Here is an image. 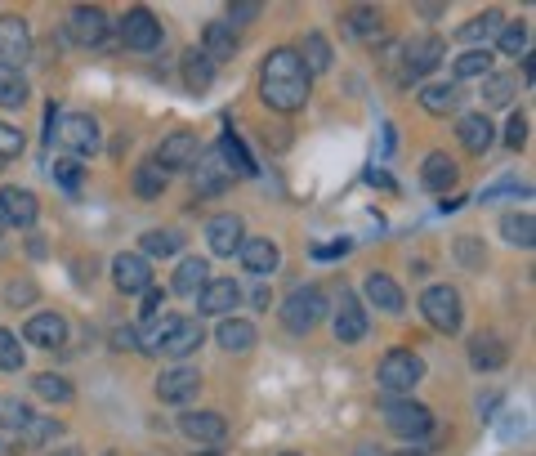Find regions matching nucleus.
Wrapping results in <instances>:
<instances>
[{
  "instance_id": "obj_51",
  "label": "nucleus",
  "mask_w": 536,
  "mask_h": 456,
  "mask_svg": "<svg viewBox=\"0 0 536 456\" xmlns=\"http://www.w3.org/2000/svg\"><path fill=\"white\" fill-rule=\"evenodd\" d=\"M456 255H461L465 264H474V269L483 264V255H478V242H474V237H461V242H456Z\"/></svg>"
},
{
  "instance_id": "obj_15",
  "label": "nucleus",
  "mask_w": 536,
  "mask_h": 456,
  "mask_svg": "<svg viewBox=\"0 0 536 456\" xmlns=\"http://www.w3.org/2000/svg\"><path fill=\"white\" fill-rule=\"evenodd\" d=\"M362 336H367V313H362V304H358L353 291H340V309H335V340L358 345Z\"/></svg>"
},
{
  "instance_id": "obj_49",
  "label": "nucleus",
  "mask_w": 536,
  "mask_h": 456,
  "mask_svg": "<svg viewBox=\"0 0 536 456\" xmlns=\"http://www.w3.org/2000/svg\"><path fill=\"white\" fill-rule=\"evenodd\" d=\"M5 300L14 304V309H18V304H32V300H36V287H32V282H9Z\"/></svg>"
},
{
  "instance_id": "obj_44",
  "label": "nucleus",
  "mask_w": 536,
  "mask_h": 456,
  "mask_svg": "<svg viewBox=\"0 0 536 456\" xmlns=\"http://www.w3.org/2000/svg\"><path fill=\"white\" fill-rule=\"evenodd\" d=\"M514 94V76H483V99L492 103V108H505Z\"/></svg>"
},
{
  "instance_id": "obj_54",
  "label": "nucleus",
  "mask_w": 536,
  "mask_h": 456,
  "mask_svg": "<svg viewBox=\"0 0 536 456\" xmlns=\"http://www.w3.org/2000/svg\"><path fill=\"white\" fill-rule=\"evenodd\" d=\"M112 345H117V349H139V331H134V327H117V331H112Z\"/></svg>"
},
{
  "instance_id": "obj_53",
  "label": "nucleus",
  "mask_w": 536,
  "mask_h": 456,
  "mask_svg": "<svg viewBox=\"0 0 536 456\" xmlns=\"http://www.w3.org/2000/svg\"><path fill=\"white\" fill-rule=\"evenodd\" d=\"M157 313H161V291L148 287V291H143V322H152Z\"/></svg>"
},
{
  "instance_id": "obj_2",
  "label": "nucleus",
  "mask_w": 536,
  "mask_h": 456,
  "mask_svg": "<svg viewBox=\"0 0 536 456\" xmlns=\"http://www.w3.org/2000/svg\"><path fill=\"white\" fill-rule=\"evenodd\" d=\"M327 313H331V300H327L322 287H300V291H291L286 304H282V322H286V331H295V336L313 331Z\"/></svg>"
},
{
  "instance_id": "obj_47",
  "label": "nucleus",
  "mask_w": 536,
  "mask_h": 456,
  "mask_svg": "<svg viewBox=\"0 0 536 456\" xmlns=\"http://www.w3.org/2000/svg\"><path fill=\"white\" fill-rule=\"evenodd\" d=\"M50 175L59 179L67 193H76V188H81V161H76V157H59V161H54Z\"/></svg>"
},
{
  "instance_id": "obj_36",
  "label": "nucleus",
  "mask_w": 536,
  "mask_h": 456,
  "mask_svg": "<svg viewBox=\"0 0 536 456\" xmlns=\"http://www.w3.org/2000/svg\"><path fill=\"white\" fill-rule=\"evenodd\" d=\"M505 18L496 14V9H487L483 18H469V23L461 27V41H492V36H501Z\"/></svg>"
},
{
  "instance_id": "obj_37",
  "label": "nucleus",
  "mask_w": 536,
  "mask_h": 456,
  "mask_svg": "<svg viewBox=\"0 0 536 456\" xmlns=\"http://www.w3.org/2000/svg\"><path fill=\"white\" fill-rule=\"evenodd\" d=\"M452 72L461 76V81H469V76H492V50H487V45L483 50H465L461 59L452 63Z\"/></svg>"
},
{
  "instance_id": "obj_57",
  "label": "nucleus",
  "mask_w": 536,
  "mask_h": 456,
  "mask_svg": "<svg viewBox=\"0 0 536 456\" xmlns=\"http://www.w3.org/2000/svg\"><path fill=\"white\" fill-rule=\"evenodd\" d=\"M0 228H9V224H5V211H0Z\"/></svg>"
},
{
  "instance_id": "obj_48",
  "label": "nucleus",
  "mask_w": 536,
  "mask_h": 456,
  "mask_svg": "<svg viewBox=\"0 0 536 456\" xmlns=\"http://www.w3.org/2000/svg\"><path fill=\"white\" fill-rule=\"evenodd\" d=\"M18 152H23V135L9 121H0V157H18Z\"/></svg>"
},
{
  "instance_id": "obj_55",
  "label": "nucleus",
  "mask_w": 536,
  "mask_h": 456,
  "mask_svg": "<svg viewBox=\"0 0 536 456\" xmlns=\"http://www.w3.org/2000/svg\"><path fill=\"white\" fill-rule=\"evenodd\" d=\"M50 456H85L81 448H59V452H50Z\"/></svg>"
},
{
  "instance_id": "obj_31",
  "label": "nucleus",
  "mask_w": 536,
  "mask_h": 456,
  "mask_svg": "<svg viewBox=\"0 0 536 456\" xmlns=\"http://www.w3.org/2000/svg\"><path fill=\"white\" fill-rule=\"evenodd\" d=\"M184 81H188V90L193 94H206L210 81H215V63H210L201 50H188L184 54Z\"/></svg>"
},
{
  "instance_id": "obj_38",
  "label": "nucleus",
  "mask_w": 536,
  "mask_h": 456,
  "mask_svg": "<svg viewBox=\"0 0 536 456\" xmlns=\"http://www.w3.org/2000/svg\"><path fill=\"white\" fill-rule=\"evenodd\" d=\"M175 251H179L175 228H148V233H143V260H148V255H161V260H166V255H175Z\"/></svg>"
},
{
  "instance_id": "obj_20",
  "label": "nucleus",
  "mask_w": 536,
  "mask_h": 456,
  "mask_svg": "<svg viewBox=\"0 0 536 456\" xmlns=\"http://www.w3.org/2000/svg\"><path fill=\"white\" fill-rule=\"evenodd\" d=\"M206 242H210V251L215 255H233L237 246L246 242V233H242V215H215V220L206 224Z\"/></svg>"
},
{
  "instance_id": "obj_46",
  "label": "nucleus",
  "mask_w": 536,
  "mask_h": 456,
  "mask_svg": "<svg viewBox=\"0 0 536 456\" xmlns=\"http://www.w3.org/2000/svg\"><path fill=\"white\" fill-rule=\"evenodd\" d=\"M59 430H63V425L59 421H50V416H32V425H27V443H36V448H45V443H50V439H59Z\"/></svg>"
},
{
  "instance_id": "obj_42",
  "label": "nucleus",
  "mask_w": 536,
  "mask_h": 456,
  "mask_svg": "<svg viewBox=\"0 0 536 456\" xmlns=\"http://www.w3.org/2000/svg\"><path fill=\"white\" fill-rule=\"evenodd\" d=\"M528 23H505L501 27V50L510 54V59H519V54H528Z\"/></svg>"
},
{
  "instance_id": "obj_29",
  "label": "nucleus",
  "mask_w": 536,
  "mask_h": 456,
  "mask_svg": "<svg viewBox=\"0 0 536 456\" xmlns=\"http://www.w3.org/2000/svg\"><path fill=\"white\" fill-rule=\"evenodd\" d=\"M461 85H425L420 90V108L429 112V117H447V112H456L461 108Z\"/></svg>"
},
{
  "instance_id": "obj_22",
  "label": "nucleus",
  "mask_w": 536,
  "mask_h": 456,
  "mask_svg": "<svg viewBox=\"0 0 536 456\" xmlns=\"http://www.w3.org/2000/svg\"><path fill=\"white\" fill-rule=\"evenodd\" d=\"M456 179H461V170H456V161L447 157V152H429L425 166H420V184H425L429 193H447Z\"/></svg>"
},
{
  "instance_id": "obj_30",
  "label": "nucleus",
  "mask_w": 536,
  "mask_h": 456,
  "mask_svg": "<svg viewBox=\"0 0 536 456\" xmlns=\"http://www.w3.org/2000/svg\"><path fill=\"white\" fill-rule=\"evenodd\" d=\"M295 54H300V63H304V72H309V76H318V72H327V68H331V45L322 41L318 32L304 36L300 50H295Z\"/></svg>"
},
{
  "instance_id": "obj_12",
  "label": "nucleus",
  "mask_w": 536,
  "mask_h": 456,
  "mask_svg": "<svg viewBox=\"0 0 536 456\" xmlns=\"http://www.w3.org/2000/svg\"><path fill=\"white\" fill-rule=\"evenodd\" d=\"M0 211H5V224H14V228H32V224H36V215H41V202H36L32 188L9 184V188H0Z\"/></svg>"
},
{
  "instance_id": "obj_23",
  "label": "nucleus",
  "mask_w": 536,
  "mask_h": 456,
  "mask_svg": "<svg viewBox=\"0 0 536 456\" xmlns=\"http://www.w3.org/2000/svg\"><path fill=\"white\" fill-rule=\"evenodd\" d=\"M362 291H367V300L376 304L380 313H402V304H407V296L398 291V282L389 278V273H367Z\"/></svg>"
},
{
  "instance_id": "obj_13",
  "label": "nucleus",
  "mask_w": 536,
  "mask_h": 456,
  "mask_svg": "<svg viewBox=\"0 0 536 456\" xmlns=\"http://www.w3.org/2000/svg\"><path fill=\"white\" fill-rule=\"evenodd\" d=\"M201 340H206V331H201L197 318H175V327L166 331V340L157 345V354H166V358H188V354H197V349H201Z\"/></svg>"
},
{
  "instance_id": "obj_9",
  "label": "nucleus",
  "mask_w": 536,
  "mask_h": 456,
  "mask_svg": "<svg viewBox=\"0 0 536 456\" xmlns=\"http://www.w3.org/2000/svg\"><path fill=\"white\" fill-rule=\"evenodd\" d=\"M443 63V41L438 36H420V41L402 45V81H420L425 72H434Z\"/></svg>"
},
{
  "instance_id": "obj_34",
  "label": "nucleus",
  "mask_w": 536,
  "mask_h": 456,
  "mask_svg": "<svg viewBox=\"0 0 536 456\" xmlns=\"http://www.w3.org/2000/svg\"><path fill=\"white\" fill-rule=\"evenodd\" d=\"M27 425H32V407H27L23 398H14V394L0 398V430H18V434H23Z\"/></svg>"
},
{
  "instance_id": "obj_43",
  "label": "nucleus",
  "mask_w": 536,
  "mask_h": 456,
  "mask_svg": "<svg viewBox=\"0 0 536 456\" xmlns=\"http://www.w3.org/2000/svg\"><path fill=\"white\" fill-rule=\"evenodd\" d=\"M32 385H36V394L50 398V403H72V385H67L63 376H50V372H45V376H36Z\"/></svg>"
},
{
  "instance_id": "obj_10",
  "label": "nucleus",
  "mask_w": 536,
  "mask_h": 456,
  "mask_svg": "<svg viewBox=\"0 0 536 456\" xmlns=\"http://www.w3.org/2000/svg\"><path fill=\"white\" fill-rule=\"evenodd\" d=\"M121 45H126V50H139V54L157 50L161 45V23L148 14V9H130V14L121 18Z\"/></svg>"
},
{
  "instance_id": "obj_19",
  "label": "nucleus",
  "mask_w": 536,
  "mask_h": 456,
  "mask_svg": "<svg viewBox=\"0 0 536 456\" xmlns=\"http://www.w3.org/2000/svg\"><path fill=\"white\" fill-rule=\"evenodd\" d=\"M179 430L193 443H224L228 439V421L219 412H184L179 416Z\"/></svg>"
},
{
  "instance_id": "obj_6",
  "label": "nucleus",
  "mask_w": 536,
  "mask_h": 456,
  "mask_svg": "<svg viewBox=\"0 0 536 456\" xmlns=\"http://www.w3.org/2000/svg\"><path fill=\"white\" fill-rule=\"evenodd\" d=\"M385 425L398 439H425L434 430V416H429V407L411 403V398H394V403H385Z\"/></svg>"
},
{
  "instance_id": "obj_16",
  "label": "nucleus",
  "mask_w": 536,
  "mask_h": 456,
  "mask_svg": "<svg viewBox=\"0 0 536 456\" xmlns=\"http://www.w3.org/2000/svg\"><path fill=\"white\" fill-rule=\"evenodd\" d=\"M152 161H157L161 175H166V170L193 166V161H197V135H193V130H179V135H170L166 144L157 148V157H152Z\"/></svg>"
},
{
  "instance_id": "obj_17",
  "label": "nucleus",
  "mask_w": 536,
  "mask_h": 456,
  "mask_svg": "<svg viewBox=\"0 0 536 456\" xmlns=\"http://www.w3.org/2000/svg\"><path fill=\"white\" fill-rule=\"evenodd\" d=\"M237 300H242V291H237L233 278H210L206 287L197 291L201 313H215V318H228V313L237 309Z\"/></svg>"
},
{
  "instance_id": "obj_26",
  "label": "nucleus",
  "mask_w": 536,
  "mask_h": 456,
  "mask_svg": "<svg viewBox=\"0 0 536 456\" xmlns=\"http://www.w3.org/2000/svg\"><path fill=\"white\" fill-rule=\"evenodd\" d=\"M215 340L228 349V354H246V349H255L260 331H255L246 318H224L219 322V331H215Z\"/></svg>"
},
{
  "instance_id": "obj_41",
  "label": "nucleus",
  "mask_w": 536,
  "mask_h": 456,
  "mask_svg": "<svg viewBox=\"0 0 536 456\" xmlns=\"http://www.w3.org/2000/svg\"><path fill=\"white\" fill-rule=\"evenodd\" d=\"M134 193L139 197H161L166 193V175L157 170V161H143V166L134 170Z\"/></svg>"
},
{
  "instance_id": "obj_5",
  "label": "nucleus",
  "mask_w": 536,
  "mask_h": 456,
  "mask_svg": "<svg viewBox=\"0 0 536 456\" xmlns=\"http://www.w3.org/2000/svg\"><path fill=\"white\" fill-rule=\"evenodd\" d=\"M32 63V27L18 14H0V68L23 72Z\"/></svg>"
},
{
  "instance_id": "obj_40",
  "label": "nucleus",
  "mask_w": 536,
  "mask_h": 456,
  "mask_svg": "<svg viewBox=\"0 0 536 456\" xmlns=\"http://www.w3.org/2000/svg\"><path fill=\"white\" fill-rule=\"evenodd\" d=\"M219 157H224L228 166L237 170V175H255V161H251V152L242 148V139H237L233 130H228V135H224V144H219Z\"/></svg>"
},
{
  "instance_id": "obj_59",
  "label": "nucleus",
  "mask_w": 536,
  "mask_h": 456,
  "mask_svg": "<svg viewBox=\"0 0 536 456\" xmlns=\"http://www.w3.org/2000/svg\"><path fill=\"white\" fill-rule=\"evenodd\" d=\"M282 456H300V452H282Z\"/></svg>"
},
{
  "instance_id": "obj_24",
  "label": "nucleus",
  "mask_w": 536,
  "mask_h": 456,
  "mask_svg": "<svg viewBox=\"0 0 536 456\" xmlns=\"http://www.w3.org/2000/svg\"><path fill=\"white\" fill-rule=\"evenodd\" d=\"M469 363L478 367V372H496V367H505L510 363V349H505V340L501 336H474V345H469Z\"/></svg>"
},
{
  "instance_id": "obj_39",
  "label": "nucleus",
  "mask_w": 536,
  "mask_h": 456,
  "mask_svg": "<svg viewBox=\"0 0 536 456\" xmlns=\"http://www.w3.org/2000/svg\"><path fill=\"white\" fill-rule=\"evenodd\" d=\"M23 103H27V81H23V72L0 68V108H23Z\"/></svg>"
},
{
  "instance_id": "obj_58",
  "label": "nucleus",
  "mask_w": 536,
  "mask_h": 456,
  "mask_svg": "<svg viewBox=\"0 0 536 456\" xmlns=\"http://www.w3.org/2000/svg\"><path fill=\"white\" fill-rule=\"evenodd\" d=\"M103 456H121V452H103Z\"/></svg>"
},
{
  "instance_id": "obj_7",
  "label": "nucleus",
  "mask_w": 536,
  "mask_h": 456,
  "mask_svg": "<svg viewBox=\"0 0 536 456\" xmlns=\"http://www.w3.org/2000/svg\"><path fill=\"white\" fill-rule=\"evenodd\" d=\"M54 139H59L72 157H90V152L99 148V121H94L90 112H67V117H59Z\"/></svg>"
},
{
  "instance_id": "obj_21",
  "label": "nucleus",
  "mask_w": 536,
  "mask_h": 456,
  "mask_svg": "<svg viewBox=\"0 0 536 456\" xmlns=\"http://www.w3.org/2000/svg\"><path fill=\"white\" fill-rule=\"evenodd\" d=\"M23 336L41 349H59L67 340V322H63V313H32L27 327H23Z\"/></svg>"
},
{
  "instance_id": "obj_27",
  "label": "nucleus",
  "mask_w": 536,
  "mask_h": 456,
  "mask_svg": "<svg viewBox=\"0 0 536 456\" xmlns=\"http://www.w3.org/2000/svg\"><path fill=\"white\" fill-rule=\"evenodd\" d=\"M201 54L210 63H224L237 54V32L228 23H206V36H201Z\"/></svg>"
},
{
  "instance_id": "obj_1",
  "label": "nucleus",
  "mask_w": 536,
  "mask_h": 456,
  "mask_svg": "<svg viewBox=\"0 0 536 456\" xmlns=\"http://www.w3.org/2000/svg\"><path fill=\"white\" fill-rule=\"evenodd\" d=\"M309 81L313 76L304 72L300 54H295L291 45H277L260 68V99L273 112H300L304 103H309Z\"/></svg>"
},
{
  "instance_id": "obj_25",
  "label": "nucleus",
  "mask_w": 536,
  "mask_h": 456,
  "mask_svg": "<svg viewBox=\"0 0 536 456\" xmlns=\"http://www.w3.org/2000/svg\"><path fill=\"white\" fill-rule=\"evenodd\" d=\"M456 139H461L465 152H487L492 148V121H487L483 112H465V117L456 121Z\"/></svg>"
},
{
  "instance_id": "obj_28",
  "label": "nucleus",
  "mask_w": 536,
  "mask_h": 456,
  "mask_svg": "<svg viewBox=\"0 0 536 456\" xmlns=\"http://www.w3.org/2000/svg\"><path fill=\"white\" fill-rule=\"evenodd\" d=\"M206 282H210V264L201 260V255H188V260L175 269V282H170V291H175V296H197Z\"/></svg>"
},
{
  "instance_id": "obj_35",
  "label": "nucleus",
  "mask_w": 536,
  "mask_h": 456,
  "mask_svg": "<svg viewBox=\"0 0 536 456\" xmlns=\"http://www.w3.org/2000/svg\"><path fill=\"white\" fill-rule=\"evenodd\" d=\"M228 179H233V170L219 166V157H206V166L193 170L197 193H219V188H228Z\"/></svg>"
},
{
  "instance_id": "obj_33",
  "label": "nucleus",
  "mask_w": 536,
  "mask_h": 456,
  "mask_svg": "<svg viewBox=\"0 0 536 456\" xmlns=\"http://www.w3.org/2000/svg\"><path fill=\"white\" fill-rule=\"evenodd\" d=\"M344 27H349L353 41H376L380 36V14L376 9H349V14H344Z\"/></svg>"
},
{
  "instance_id": "obj_11",
  "label": "nucleus",
  "mask_w": 536,
  "mask_h": 456,
  "mask_svg": "<svg viewBox=\"0 0 536 456\" xmlns=\"http://www.w3.org/2000/svg\"><path fill=\"white\" fill-rule=\"evenodd\" d=\"M112 278H117V291H126V296H143V291L152 287L148 260L134 255V251H121L117 260H112Z\"/></svg>"
},
{
  "instance_id": "obj_56",
  "label": "nucleus",
  "mask_w": 536,
  "mask_h": 456,
  "mask_svg": "<svg viewBox=\"0 0 536 456\" xmlns=\"http://www.w3.org/2000/svg\"><path fill=\"white\" fill-rule=\"evenodd\" d=\"M394 456H425V452H416V448H402V452H394Z\"/></svg>"
},
{
  "instance_id": "obj_45",
  "label": "nucleus",
  "mask_w": 536,
  "mask_h": 456,
  "mask_svg": "<svg viewBox=\"0 0 536 456\" xmlns=\"http://www.w3.org/2000/svg\"><path fill=\"white\" fill-rule=\"evenodd\" d=\"M18 367H23V349H18V336L0 327V372H18Z\"/></svg>"
},
{
  "instance_id": "obj_4",
  "label": "nucleus",
  "mask_w": 536,
  "mask_h": 456,
  "mask_svg": "<svg viewBox=\"0 0 536 456\" xmlns=\"http://www.w3.org/2000/svg\"><path fill=\"white\" fill-rule=\"evenodd\" d=\"M420 313H425V322L434 331H443V336H456L461 322H465V309H461L456 287H429L425 296H420Z\"/></svg>"
},
{
  "instance_id": "obj_3",
  "label": "nucleus",
  "mask_w": 536,
  "mask_h": 456,
  "mask_svg": "<svg viewBox=\"0 0 536 456\" xmlns=\"http://www.w3.org/2000/svg\"><path fill=\"white\" fill-rule=\"evenodd\" d=\"M420 376H425V358H420L416 349L398 345L380 358V385H385L389 394H407L411 385H420Z\"/></svg>"
},
{
  "instance_id": "obj_18",
  "label": "nucleus",
  "mask_w": 536,
  "mask_h": 456,
  "mask_svg": "<svg viewBox=\"0 0 536 456\" xmlns=\"http://www.w3.org/2000/svg\"><path fill=\"white\" fill-rule=\"evenodd\" d=\"M237 255H242V269L255 273V278H268V273L277 269V260H282L277 242H268V237H246V242L237 246Z\"/></svg>"
},
{
  "instance_id": "obj_14",
  "label": "nucleus",
  "mask_w": 536,
  "mask_h": 456,
  "mask_svg": "<svg viewBox=\"0 0 536 456\" xmlns=\"http://www.w3.org/2000/svg\"><path fill=\"white\" fill-rule=\"evenodd\" d=\"M201 389V372L197 367H170V372L157 376V398L161 403H188Z\"/></svg>"
},
{
  "instance_id": "obj_52",
  "label": "nucleus",
  "mask_w": 536,
  "mask_h": 456,
  "mask_svg": "<svg viewBox=\"0 0 536 456\" xmlns=\"http://www.w3.org/2000/svg\"><path fill=\"white\" fill-rule=\"evenodd\" d=\"M228 18H233L228 27H237V23H255V18H260V5H233V9H228Z\"/></svg>"
},
{
  "instance_id": "obj_32",
  "label": "nucleus",
  "mask_w": 536,
  "mask_h": 456,
  "mask_svg": "<svg viewBox=\"0 0 536 456\" xmlns=\"http://www.w3.org/2000/svg\"><path fill=\"white\" fill-rule=\"evenodd\" d=\"M501 237L510 246H523V251H528V246L536 242V220L528 211H523V215H505V220H501Z\"/></svg>"
},
{
  "instance_id": "obj_8",
  "label": "nucleus",
  "mask_w": 536,
  "mask_h": 456,
  "mask_svg": "<svg viewBox=\"0 0 536 456\" xmlns=\"http://www.w3.org/2000/svg\"><path fill=\"white\" fill-rule=\"evenodd\" d=\"M108 14H103L99 5H76L72 18H67V32H72L76 45H85V50H99L103 41H108Z\"/></svg>"
},
{
  "instance_id": "obj_50",
  "label": "nucleus",
  "mask_w": 536,
  "mask_h": 456,
  "mask_svg": "<svg viewBox=\"0 0 536 456\" xmlns=\"http://www.w3.org/2000/svg\"><path fill=\"white\" fill-rule=\"evenodd\" d=\"M505 144H510V148H523V144H528V117H510V130H505Z\"/></svg>"
}]
</instances>
